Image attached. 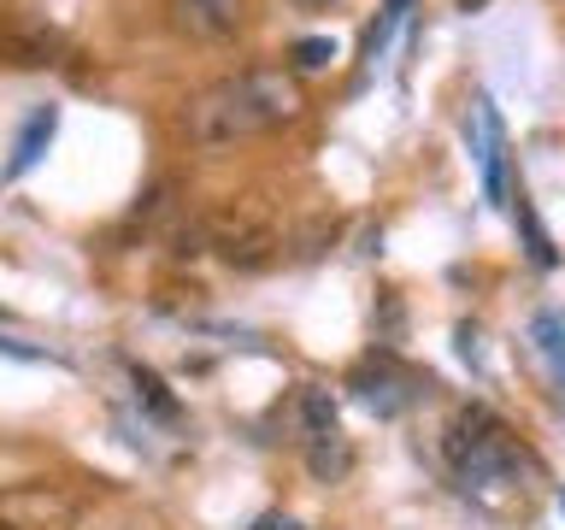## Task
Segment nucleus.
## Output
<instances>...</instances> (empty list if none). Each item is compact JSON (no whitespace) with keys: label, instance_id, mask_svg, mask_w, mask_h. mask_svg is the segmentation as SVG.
<instances>
[{"label":"nucleus","instance_id":"obj_17","mask_svg":"<svg viewBox=\"0 0 565 530\" xmlns=\"http://www.w3.org/2000/svg\"><path fill=\"white\" fill-rule=\"evenodd\" d=\"M259 530H295L289 519H259Z\"/></svg>","mask_w":565,"mask_h":530},{"label":"nucleus","instance_id":"obj_3","mask_svg":"<svg viewBox=\"0 0 565 530\" xmlns=\"http://www.w3.org/2000/svg\"><path fill=\"white\" fill-rule=\"evenodd\" d=\"M83 501L60 484H12L0 489V530H77Z\"/></svg>","mask_w":565,"mask_h":530},{"label":"nucleus","instance_id":"obj_12","mask_svg":"<svg viewBox=\"0 0 565 530\" xmlns=\"http://www.w3.org/2000/svg\"><path fill=\"white\" fill-rule=\"evenodd\" d=\"M206 254V219L201 224H177L171 230V259H201Z\"/></svg>","mask_w":565,"mask_h":530},{"label":"nucleus","instance_id":"obj_10","mask_svg":"<svg viewBox=\"0 0 565 530\" xmlns=\"http://www.w3.org/2000/svg\"><path fill=\"white\" fill-rule=\"evenodd\" d=\"M295 413H300V431H307V442L335 431V401H330V389H300V395H295Z\"/></svg>","mask_w":565,"mask_h":530},{"label":"nucleus","instance_id":"obj_6","mask_svg":"<svg viewBox=\"0 0 565 530\" xmlns=\"http://www.w3.org/2000/svg\"><path fill=\"white\" fill-rule=\"evenodd\" d=\"M53 53H60V35L42 30V24H7L0 30V65L35 71V65H53Z\"/></svg>","mask_w":565,"mask_h":530},{"label":"nucleus","instance_id":"obj_13","mask_svg":"<svg viewBox=\"0 0 565 530\" xmlns=\"http://www.w3.org/2000/svg\"><path fill=\"white\" fill-rule=\"evenodd\" d=\"M324 242H335V219H312L307 230H300V259H318Z\"/></svg>","mask_w":565,"mask_h":530},{"label":"nucleus","instance_id":"obj_5","mask_svg":"<svg viewBox=\"0 0 565 530\" xmlns=\"http://www.w3.org/2000/svg\"><path fill=\"white\" fill-rule=\"evenodd\" d=\"M247 24V0H166V30L177 42L218 47Z\"/></svg>","mask_w":565,"mask_h":530},{"label":"nucleus","instance_id":"obj_18","mask_svg":"<svg viewBox=\"0 0 565 530\" xmlns=\"http://www.w3.org/2000/svg\"><path fill=\"white\" fill-rule=\"evenodd\" d=\"M459 7H466V12H471V7H483V0H459Z\"/></svg>","mask_w":565,"mask_h":530},{"label":"nucleus","instance_id":"obj_2","mask_svg":"<svg viewBox=\"0 0 565 530\" xmlns=\"http://www.w3.org/2000/svg\"><path fill=\"white\" fill-rule=\"evenodd\" d=\"M206 247L230 272H259L277 254V219L259 194H230L206 212Z\"/></svg>","mask_w":565,"mask_h":530},{"label":"nucleus","instance_id":"obj_15","mask_svg":"<svg viewBox=\"0 0 565 530\" xmlns=\"http://www.w3.org/2000/svg\"><path fill=\"white\" fill-rule=\"evenodd\" d=\"M118 530H159V519H153V512H130V519H124Z\"/></svg>","mask_w":565,"mask_h":530},{"label":"nucleus","instance_id":"obj_7","mask_svg":"<svg viewBox=\"0 0 565 530\" xmlns=\"http://www.w3.org/2000/svg\"><path fill=\"white\" fill-rule=\"evenodd\" d=\"M307 471L318 477V484H342V477L353 471V442H348L342 431L312 436V442H307Z\"/></svg>","mask_w":565,"mask_h":530},{"label":"nucleus","instance_id":"obj_4","mask_svg":"<svg viewBox=\"0 0 565 530\" xmlns=\"http://www.w3.org/2000/svg\"><path fill=\"white\" fill-rule=\"evenodd\" d=\"M448 454L466 477H494V471H507L512 459H519L507 424H494L489 413H459L454 436H448Z\"/></svg>","mask_w":565,"mask_h":530},{"label":"nucleus","instance_id":"obj_16","mask_svg":"<svg viewBox=\"0 0 565 530\" xmlns=\"http://www.w3.org/2000/svg\"><path fill=\"white\" fill-rule=\"evenodd\" d=\"M300 12H324V7H335V0H295Z\"/></svg>","mask_w":565,"mask_h":530},{"label":"nucleus","instance_id":"obj_1","mask_svg":"<svg viewBox=\"0 0 565 530\" xmlns=\"http://www.w3.org/2000/svg\"><path fill=\"white\" fill-rule=\"evenodd\" d=\"M300 113V83L289 71H236V77H218L212 88L189 100L183 130L194 148H230V141H247L259 130H277Z\"/></svg>","mask_w":565,"mask_h":530},{"label":"nucleus","instance_id":"obj_9","mask_svg":"<svg viewBox=\"0 0 565 530\" xmlns=\"http://www.w3.org/2000/svg\"><path fill=\"white\" fill-rule=\"evenodd\" d=\"M53 124H60V113L53 106H42L30 124H24V136H18V153H12V166H7V177H18V171H30L35 166V153H42V141H53Z\"/></svg>","mask_w":565,"mask_h":530},{"label":"nucleus","instance_id":"obj_14","mask_svg":"<svg viewBox=\"0 0 565 530\" xmlns=\"http://www.w3.org/2000/svg\"><path fill=\"white\" fill-rule=\"evenodd\" d=\"M295 60L307 65V71H324V65L335 60V42H300V47H295Z\"/></svg>","mask_w":565,"mask_h":530},{"label":"nucleus","instance_id":"obj_8","mask_svg":"<svg viewBox=\"0 0 565 530\" xmlns=\"http://www.w3.org/2000/svg\"><path fill=\"white\" fill-rule=\"evenodd\" d=\"M371 336H377L383 348H401L406 342V300L395 289H383L377 307H371Z\"/></svg>","mask_w":565,"mask_h":530},{"label":"nucleus","instance_id":"obj_11","mask_svg":"<svg viewBox=\"0 0 565 530\" xmlns=\"http://www.w3.org/2000/svg\"><path fill=\"white\" fill-rule=\"evenodd\" d=\"M136 395L148 401V413H153V418H166V424L177 418V401H171V389L159 383V378H153L148 365H136Z\"/></svg>","mask_w":565,"mask_h":530}]
</instances>
